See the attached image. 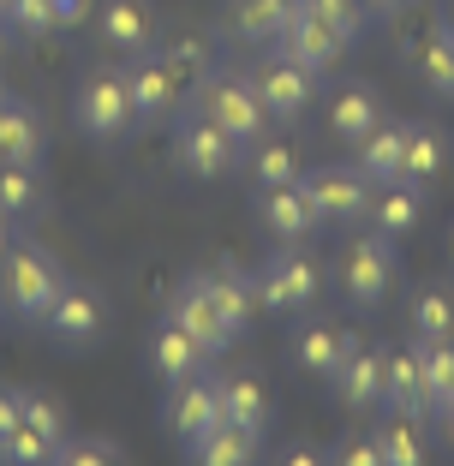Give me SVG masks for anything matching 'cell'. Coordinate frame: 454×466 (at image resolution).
<instances>
[{
    "label": "cell",
    "mask_w": 454,
    "mask_h": 466,
    "mask_svg": "<svg viewBox=\"0 0 454 466\" xmlns=\"http://www.w3.org/2000/svg\"><path fill=\"white\" fill-rule=\"evenodd\" d=\"M197 114H209V120L239 144V150H251L257 137H269V108H263L251 72L209 66L204 78H197Z\"/></svg>",
    "instance_id": "6da1fadb"
},
{
    "label": "cell",
    "mask_w": 454,
    "mask_h": 466,
    "mask_svg": "<svg viewBox=\"0 0 454 466\" xmlns=\"http://www.w3.org/2000/svg\"><path fill=\"white\" fill-rule=\"evenodd\" d=\"M66 288V269H60L55 251L42 246H18L0 258V305L13 317H30V323H42V311L55 305V293Z\"/></svg>",
    "instance_id": "7a4b0ae2"
},
{
    "label": "cell",
    "mask_w": 454,
    "mask_h": 466,
    "mask_svg": "<svg viewBox=\"0 0 454 466\" xmlns=\"http://www.w3.org/2000/svg\"><path fill=\"white\" fill-rule=\"evenodd\" d=\"M72 120H78L84 137H96V144H114L138 126V108H132V90H126V72L114 66H96L84 72L78 96H72Z\"/></svg>",
    "instance_id": "3957f363"
},
{
    "label": "cell",
    "mask_w": 454,
    "mask_h": 466,
    "mask_svg": "<svg viewBox=\"0 0 454 466\" xmlns=\"http://www.w3.org/2000/svg\"><path fill=\"white\" fill-rule=\"evenodd\" d=\"M400 275V258H395V239H383V233H358L353 246L341 251V263H335V281H341L347 305H358V311H377V305L388 299V288H395Z\"/></svg>",
    "instance_id": "277c9868"
},
{
    "label": "cell",
    "mask_w": 454,
    "mask_h": 466,
    "mask_svg": "<svg viewBox=\"0 0 454 466\" xmlns=\"http://www.w3.org/2000/svg\"><path fill=\"white\" fill-rule=\"evenodd\" d=\"M251 275H257V305H269V311H281V317L311 311L317 293H323V263L305 258L299 246L269 251V258H263Z\"/></svg>",
    "instance_id": "5b68a950"
},
{
    "label": "cell",
    "mask_w": 454,
    "mask_h": 466,
    "mask_svg": "<svg viewBox=\"0 0 454 466\" xmlns=\"http://www.w3.org/2000/svg\"><path fill=\"white\" fill-rule=\"evenodd\" d=\"M305 192H311L323 228H347L371 209V179L358 174V162H323V167H305Z\"/></svg>",
    "instance_id": "8992f818"
},
{
    "label": "cell",
    "mask_w": 454,
    "mask_h": 466,
    "mask_svg": "<svg viewBox=\"0 0 454 466\" xmlns=\"http://www.w3.org/2000/svg\"><path fill=\"white\" fill-rule=\"evenodd\" d=\"M174 162H179V174H192V179H227L234 162H239V144L221 132L209 114L192 108L174 132Z\"/></svg>",
    "instance_id": "52a82bcc"
},
{
    "label": "cell",
    "mask_w": 454,
    "mask_h": 466,
    "mask_svg": "<svg viewBox=\"0 0 454 466\" xmlns=\"http://www.w3.org/2000/svg\"><path fill=\"white\" fill-rule=\"evenodd\" d=\"M257 221H263V233H269L276 246H305V239L323 228L311 192H305V179H288V186H257Z\"/></svg>",
    "instance_id": "ba28073f"
},
{
    "label": "cell",
    "mask_w": 454,
    "mask_h": 466,
    "mask_svg": "<svg viewBox=\"0 0 454 466\" xmlns=\"http://www.w3.org/2000/svg\"><path fill=\"white\" fill-rule=\"evenodd\" d=\"M167 317H174V323L192 335V341L204 347L209 359H221L227 347L239 341V335L221 323V305H216V293H209V275H186V281H179V293H174V311H167Z\"/></svg>",
    "instance_id": "9c48e42d"
},
{
    "label": "cell",
    "mask_w": 454,
    "mask_h": 466,
    "mask_svg": "<svg viewBox=\"0 0 454 466\" xmlns=\"http://www.w3.org/2000/svg\"><path fill=\"white\" fill-rule=\"evenodd\" d=\"M167 437H179L186 449H192L197 437H204L209 425L221 419V395H216V377H204V370H192V377H179V383H167Z\"/></svg>",
    "instance_id": "30bf717a"
},
{
    "label": "cell",
    "mask_w": 454,
    "mask_h": 466,
    "mask_svg": "<svg viewBox=\"0 0 454 466\" xmlns=\"http://www.w3.org/2000/svg\"><path fill=\"white\" fill-rule=\"evenodd\" d=\"M251 84H257L269 120H299V114L311 108V96H317V72L299 66V60H288V55H269L257 72H251Z\"/></svg>",
    "instance_id": "8fae6325"
},
{
    "label": "cell",
    "mask_w": 454,
    "mask_h": 466,
    "mask_svg": "<svg viewBox=\"0 0 454 466\" xmlns=\"http://www.w3.org/2000/svg\"><path fill=\"white\" fill-rule=\"evenodd\" d=\"M102 323H108V305H102V293L78 288V281H66V288L55 293V305L42 311V329L55 335L60 347H84V341H96Z\"/></svg>",
    "instance_id": "7c38bea8"
},
{
    "label": "cell",
    "mask_w": 454,
    "mask_h": 466,
    "mask_svg": "<svg viewBox=\"0 0 454 466\" xmlns=\"http://www.w3.org/2000/svg\"><path fill=\"white\" fill-rule=\"evenodd\" d=\"M269 48H276V55H288V60H299V66H311L317 78H323V72H329L335 60L347 55V42L335 36V30L323 25L311 6H299V13H293L288 25L276 30V42H269Z\"/></svg>",
    "instance_id": "4fadbf2b"
},
{
    "label": "cell",
    "mask_w": 454,
    "mask_h": 466,
    "mask_svg": "<svg viewBox=\"0 0 454 466\" xmlns=\"http://www.w3.org/2000/svg\"><path fill=\"white\" fill-rule=\"evenodd\" d=\"M179 72L167 55H132V66H126V90H132V108H138V120H167V114L179 108Z\"/></svg>",
    "instance_id": "5bb4252c"
},
{
    "label": "cell",
    "mask_w": 454,
    "mask_h": 466,
    "mask_svg": "<svg viewBox=\"0 0 454 466\" xmlns=\"http://www.w3.org/2000/svg\"><path fill=\"white\" fill-rule=\"evenodd\" d=\"M383 359H388V353H377V347H358V341H353V353H347L341 365L329 370V389H335V400H341L347 412H371V407H383Z\"/></svg>",
    "instance_id": "9a60e30c"
},
{
    "label": "cell",
    "mask_w": 454,
    "mask_h": 466,
    "mask_svg": "<svg viewBox=\"0 0 454 466\" xmlns=\"http://www.w3.org/2000/svg\"><path fill=\"white\" fill-rule=\"evenodd\" d=\"M96 30H102V42H108V48H120V55H150L162 18H156L150 0H102Z\"/></svg>",
    "instance_id": "2e32d148"
},
{
    "label": "cell",
    "mask_w": 454,
    "mask_h": 466,
    "mask_svg": "<svg viewBox=\"0 0 454 466\" xmlns=\"http://www.w3.org/2000/svg\"><path fill=\"white\" fill-rule=\"evenodd\" d=\"M347 353H353V335H347L341 323H329V317H305L299 329H293V365H299L305 377H323V383H329V370L341 365Z\"/></svg>",
    "instance_id": "e0dca14e"
},
{
    "label": "cell",
    "mask_w": 454,
    "mask_h": 466,
    "mask_svg": "<svg viewBox=\"0 0 454 466\" xmlns=\"http://www.w3.org/2000/svg\"><path fill=\"white\" fill-rule=\"evenodd\" d=\"M371 228L383 233V239H407V233L425 221V186H413V179H383V186H371Z\"/></svg>",
    "instance_id": "ac0fdd59"
},
{
    "label": "cell",
    "mask_w": 454,
    "mask_h": 466,
    "mask_svg": "<svg viewBox=\"0 0 454 466\" xmlns=\"http://www.w3.org/2000/svg\"><path fill=\"white\" fill-rule=\"evenodd\" d=\"M216 395H221V419H234V425H246V431H257V437H269L276 400H269V389H263L251 370H221V377H216Z\"/></svg>",
    "instance_id": "d6986e66"
},
{
    "label": "cell",
    "mask_w": 454,
    "mask_h": 466,
    "mask_svg": "<svg viewBox=\"0 0 454 466\" xmlns=\"http://www.w3.org/2000/svg\"><path fill=\"white\" fill-rule=\"evenodd\" d=\"M42 156H48V126H42V114L30 108V102L6 96L0 102V162L42 167Z\"/></svg>",
    "instance_id": "ffe728a7"
},
{
    "label": "cell",
    "mask_w": 454,
    "mask_h": 466,
    "mask_svg": "<svg viewBox=\"0 0 454 466\" xmlns=\"http://www.w3.org/2000/svg\"><path fill=\"white\" fill-rule=\"evenodd\" d=\"M383 407H395V412H437V407H430V383H425L419 341L383 359Z\"/></svg>",
    "instance_id": "44dd1931"
},
{
    "label": "cell",
    "mask_w": 454,
    "mask_h": 466,
    "mask_svg": "<svg viewBox=\"0 0 454 466\" xmlns=\"http://www.w3.org/2000/svg\"><path fill=\"white\" fill-rule=\"evenodd\" d=\"M400 156H407V120H377L371 132L353 144V162L358 174L383 186V179H400Z\"/></svg>",
    "instance_id": "7402d4cb"
},
{
    "label": "cell",
    "mask_w": 454,
    "mask_h": 466,
    "mask_svg": "<svg viewBox=\"0 0 454 466\" xmlns=\"http://www.w3.org/2000/svg\"><path fill=\"white\" fill-rule=\"evenodd\" d=\"M449 174V137L430 120H407V156H400V179L413 186H437Z\"/></svg>",
    "instance_id": "603a6c76"
},
{
    "label": "cell",
    "mask_w": 454,
    "mask_h": 466,
    "mask_svg": "<svg viewBox=\"0 0 454 466\" xmlns=\"http://www.w3.org/2000/svg\"><path fill=\"white\" fill-rule=\"evenodd\" d=\"M413 72L437 102H454V25H430L413 48Z\"/></svg>",
    "instance_id": "cb8c5ba5"
},
{
    "label": "cell",
    "mask_w": 454,
    "mask_h": 466,
    "mask_svg": "<svg viewBox=\"0 0 454 466\" xmlns=\"http://www.w3.org/2000/svg\"><path fill=\"white\" fill-rule=\"evenodd\" d=\"M383 120V96H377L371 84H341L329 102V132L341 137V144H358V137L371 132V126Z\"/></svg>",
    "instance_id": "d4e9b609"
},
{
    "label": "cell",
    "mask_w": 454,
    "mask_h": 466,
    "mask_svg": "<svg viewBox=\"0 0 454 466\" xmlns=\"http://www.w3.org/2000/svg\"><path fill=\"white\" fill-rule=\"evenodd\" d=\"M150 365H156V377H162V383H179V377L204 370V365H209V353H204V347H197L186 329H179L174 317H167L162 329L150 335Z\"/></svg>",
    "instance_id": "484cf974"
},
{
    "label": "cell",
    "mask_w": 454,
    "mask_h": 466,
    "mask_svg": "<svg viewBox=\"0 0 454 466\" xmlns=\"http://www.w3.org/2000/svg\"><path fill=\"white\" fill-rule=\"evenodd\" d=\"M257 449H263L257 431L234 425V419H216V425L192 442V461H204V466H246V461H257Z\"/></svg>",
    "instance_id": "4316f807"
},
{
    "label": "cell",
    "mask_w": 454,
    "mask_h": 466,
    "mask_svg": "<svg viewBox=\"0 0 454 466\" xmlns=\"http://www.w3.org/2000/svg\"><path fill=\"white\" fill-rule=\"evenodd\" d=\"M299 13V0H227L234 42H276V30Z\"/></svg>",
    "instance_id": "83f0119b"
},
{
    "label": "cell",
    "mask_w": 454,
    "mask_h": 466,
    "mask_svg": "<svg viewBox=\"0 0 454 466\" xmlns=\"http://www.w3.org/2000/svg\"><path fill=\"white\" fill-rule=\"evenodd\" d=\"M209 293H216V305H221V323L234 335H246L251 311H257V275L251 269H216L209 275Z\"/></svg>",
    "instance_id": "f1b7e54d"
},
{
    "label": "cell",
    "mask_w": 454,
    "mask_h": 466,
    "mask_svg": "<svg viewBox=\"0 0 454 466\" xmlns=\"http://www.w3.org/2000/svg\"><path fill=\"white\" fill-rule=\"evenodd\" d=\"M377 449H383V466H419L425 461V431H419V412H388L377 419Z\"/></svg>",
    "instance_id": "f546056e"
},
{
    "label": "cell",
    "mask_w": 454,
    "mask_h": 466,
    "mask_svg": "<svg viewBox=\"0 0 454 466\" xmlns=\"http://www.w3.org/2000/svg\"><path fill=\"white\" fill-rule=\"evenodd\" d=\"M407 317H413V341H442V335H454V293L430 281V288L413 293Z\"/></svg>",
    "instance_id": "4dcf8cb0"
},
{
    "label": "cell",
    "mask_w": 454,
    "mask_h": 466,
    "mask_svg": "<svg viewBox=\"0 0 454 466\" xmlns=\"http://www.w3.org/2000/svg\"><path fill=\"white\" fill-rule=\"evenodd\" d=\"M36 209H42L36 167H30V162H0V216L25 221V216H36Z\"/></svg>",
    "instance_id": "1f68e13d"
},
{
    "label": "cell",
    "mask_w": 454,
    "mask_h": 466,
    "mask_svg": "<svg viewBox=\"0 0 454 466\" xmlns=\"http://www.w3.org/2000/svg\"><path fill=\"white\" fill-rule=\"evenodd\" d=\"M305 174V162H299V150H293L288 137H257L251 144V179L257 186H288V179H299Z\"/></svg>",
    "instance_id": "d6a6232c"
},
{
    "label": "cell",
    "mask_w": 454,
    "mask_h": 466,
    "mask_svg": "<svg viewBox=\"0 0 454 466\" xmlns=\"http://www.w3.org/2000/svg\"><path fill=\"white\" fill-rule=\"evenodd\" d=\"M419 359H425V383H430V407H449L454 400V335L442 341H419Z\"/></svg>",
    "instance_id": "836d02e7"
},
{
    "label": "cell",
    "mask_w": 454,
    "mask_h": 466,
    "mask_svg": "<svg viewBox=\"0 0 454 466\" xmlns=\"http://www.w3.org/2000/svg\"><path fill=\"white\" fill-rule=\"evenodd\" d=\"M299 6H311V13L323 18V25H329L347 48H353L358 30H365V0H299Z\"/></svg>",
    "instance_id": "e575fe53"
},
{
    "label": "cell",
    "mask_w": 454,
    "mask_h": 466,
    "mask_svg": "<svg viewBox=\"0 0 454 466\" xmlns=\"http://www.w3.org/2000/svg\"><path fill=\"white\" fill-rule=\"evenodd\" d=\"M0 461H6V466H42V461H55V442L36 437L30 425H18V431L0 437Z\"/></svg>",
    "instance_id": "d590c367"
},
{
    "label": "cell",
    "mask_w": 454,
    "mask_h": 466,
    "mask_svg": "<svg viewBox=\"0 0 454 466\" xmlns=\"http://www.w3.org/2000/svg\"><path fill=\"white\" fill-rule=\"evenodd\" d=\"M25 425L36 431V437H48L55 449L72 437V431H66V412H60V400H48V395H30V389H25Z\"/></svg>",
    "instance_id": "8d00e7d4"
},
{
    "label": "cell",
    "mask_w": 454,
    "mask_h": 466,
    "mask_svg": "<svg viewBox=\"0 0 454 466\" xmlns=\"http://www.w3.org/2000/svg\"><path fill=\"white\" fill-rule=\"evenodd\" d=\"M6 25L18 30V36H55L60 18L48 0H6Z\"/></svg>",
    "instance_id": "74e56055"
},
{
    "label": "cell",
    "mask_w": 454,
    "mask_h": 466,
    "mask_svg": "<svg viewBox=\"0 0 454 466\" xmlns=\"http://www.w3.org/2000/svg\"><path fill=\"white\" fill-rule=\"evenodd\" d=\"M55 461L60 466H108V461H120V442H108V437H66L55 449Z\"/></svg>",
    "instance_id": "f35d334b"
},
{
    "label": "cell",
    "mask_w": 454,
    "mask_h": 466,
    "mask_svg": "<svg viewBox=\"0 0 454 466\" xmlns=\"http://www.w3.org/2000/svg\"><path fill=\"white\" fill-rule=\"evenodd\" d=\"M335 466H383V449H377V437H347L329 449Z\"/></svg>",
    "instance_id": "ab89813d"
},
{
    "label": "cell",
    "mask_w": 454,
    "mask_h": 466,
    "mask_svg": "<svg viewBox=\"0 0 454 466\" xmlns=\"http://www.w3.org/2000/svg\"><path fill=\"white\" fill-rule=\"evenodd\" d=\"M25 425V389H0V437Z\"/></svg>",
    "instance_id": "60d3db41"
},
{
    "label": "cell",
    "mask_w": 454,
    "mask_h": 466,
    "mask_svg": "<svg viewBox=\"0 0 454 466\" xmlns=\"http://www.w3.org/2000/svg\"><path fill=\"white\" fill-rule=\"evenodd\" d=\"M281 461L288 466H317V461H329V454L317 449V442H293V449H281Z\"/></svg>",
    "instance_id": "b9f144b4"
},
{
    "label": "cell",
    "mask_w": 454,
    "mask_h": 466,
    "mask_svg": "<svg viewBox=\"0 0 454 466\" xmlns=\"http://www.w3.org/2000/svg\"><path fill=\"white\" fill-rule=\"evenodd\" d=\"M48 6H55L60 30H66V25H84V13H90V0H48Z\"/></svg>",
    "instance_id": "7bdbcfd3"
},
{
    "label": "cell",
    "mask_w": 454,
    "mask_h": 466,
    "mask_svg": "<svg viewBox=\"0 0 454 466\" xmlns=\"http://www.w3.org/2000/svg\"><path fill=\"white\" fill-rule=\"evenodd\" d=\"M13 251V216H0V258Z\"/></svg>",
    "instance_id": "ee69618b"
},
{
    "label": "cell",
    "mask_w": 454,
    "mask_h": 466,
    "mask_svg": "<svg viewBox=\"0 0 454 466\" xmlns=\"http://www.w3.org/2000/svg\"><path fill=\"white\" fill-rule=\"evenodd\" d=\"M365 6H371V13H400L407 0H365Z\"/></svg>",
    "instance_id": "f6af8a7d"
},
{
    "label": "cell",
    "mask_w": 454,
    "mask_h": 466,
    "mask_svg": "<svg viewBox=\"0 0 454 466\" xmlns=\"http://www.w3.org/2000/svg\"><path fill=\"white\" fill-rule=\"evenodd\" d=\"M442 425H449V437H454V400H449V407H442Z\"/></svg>",
    "instance_id": "bcb514c9"
},
{
    "label": "cell",
    "mask_w": 454,
    "mask_h": 466,
    "mask_svg": "<svg viewBox=\"0 0 454 466\" xmlns=\"http://www.w3.org/2000/svg\"><path fill=\"white\" fill-rule=\"evenodd\" d=\"M0 25H6V0H0Z\"/></svg>",
    "instance_id": "7dc6e473"
},
{
    "label": "cell",
    "mask_w": 454,
    "mask_h": 466,
    "mask_svg": "<svg viewBox=\"0 0 454 466\" xmlns=\"http://www.w3.org/2000/svg\"><path fill=\"white\" fill-rule=\"evenodd\" d=\"M0 102H6V90H0Z\"/></svg>",
    "instance_id": "c3c4849f"
}]
</instances>
